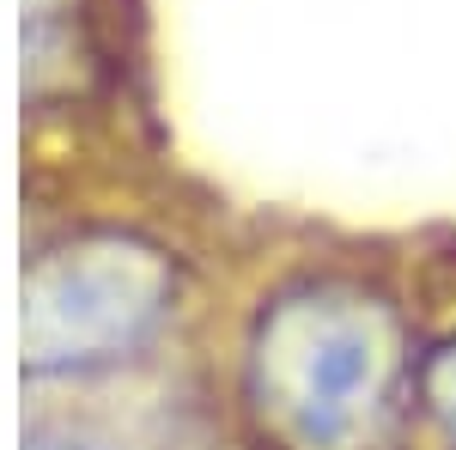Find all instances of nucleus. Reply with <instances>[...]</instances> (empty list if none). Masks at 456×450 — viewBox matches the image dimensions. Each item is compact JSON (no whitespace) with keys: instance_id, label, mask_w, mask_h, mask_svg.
Listing matches in <instances>:
<instances>
[{"instance_id":"f257e3e1","label":"nucleus","mask_w":456,"mask_h":450,"mask_svg":"<svg viewBox=\"0 0 456 450\" xmlns=\"http://www.w3.org/2000/svg\"><path fill=\"white\" fill-rule=\"evenodd\" d=\"M408 389L395 305L347 280L281 292L249 335V408L286 450H378Z\"/></svg>"},{"instance_id":"f03ea898","label":"nucleus","mask_w":456,"mask_h":450,"mask_svg":"<svg viewBox=\"0 0 456 450\" xmlns=\"http://www.w3.org/2000/svg\"><path fill=\"white\" fill-rule=\"evenodd\" d=\"M171 305V268L134 238H92L49 256L25 286V347L31 365L79 372L122 359L159 329Z\"/></svg>"},{"instance_id":"7ed1b4c3","label":"nucleus","mask_w":456,"mask_h":450,"mask_svg":"<svg viewBox=\"0 0 456 450\" xmlns=\"http://www.w3.org/2000/svg\"><path fill=\"white\" fill-rule=\"evenodd\" d=\"M414 402H420L432 438L444 450H456V335H444V341L414 365Z\"/></svg>"}]
</instances>
